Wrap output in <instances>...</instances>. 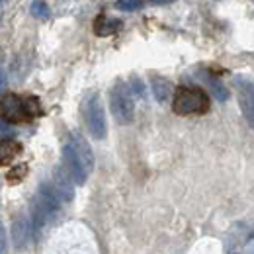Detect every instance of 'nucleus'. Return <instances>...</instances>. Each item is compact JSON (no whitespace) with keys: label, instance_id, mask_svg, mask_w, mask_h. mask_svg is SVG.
<instances>
[{"label":"nucleus","instance_id":"obj_1","mask_svg":"<svg viewBox=\"0 0 254 254\" xmlns=\"http://www.w3.org/2000/svg\"><path fill=\"white\" fill-rule=\"evenodd\" d=\"M0 116L4 124H22L32 122L33 118L41 116V104L35 96L6 94L0 100Z\"/></svg>","mask_w":254,"mask_h":254},{"label":"nucleus","instance_id":"obj_2","mask_svg":"<svg viewBox=\"0 0 254 254\" xmlns=\"http://www.w3.org/2000/svg\"><path fill=\"white\" fill-rule=\"evenodd\" d=\"M211 100L199 86H180L172 98V110L178 116H201L207 114Z\"/></svg>","mask_w":254,"mask_h":254},{"label":"nucleus","instance_id":"obj_3","mask_svg":"<svg viewBox=\"0 0 254 254\" xmlns=\"http://www.w3.org/2000/svg\"><path fill=\"white\" fill-rule=\"evenodd\" d=\"M110 110L120 126H129L135 120V102L126 82H116L110 90Z\"/></svg>","mask_w":254,"mask_h":254},{"label":"nucleus","instance_id":"obj_4","mask_svg":"<svg viewBox=\"0 0 254 254\" xmlns=\"http://www.w3.org/2000/svg\"><path fill=\"white\" fill-rule=\"evenodd\" d=\"M84 122L90 131V135L102 141L108 135V124H106V112H104V104L100 94H90L84 102Z\"/></svg>","mask_w":254,"mask_h":254},{"label":"nucleus","instance_id":"obj_5","mask_svg":"<svg viewBox=\"0 0 254 254\" xmlns=\"http://www.w3.org/2000/svg\"><path fill=\"white\" fill-rule=\"evenodd\" d=\"M63 168L66 170V174L70 176L72 184H76V186H82L86 182V178H88V172L84 170L82 162L76 157V153L70 147V143H66L63 147Z\"/></svg>","mask_w":254,"mask_h":254},{"label":"nucleus","instance_id":"obj_6","mask_svg":"<svg viewBox=\"0 0 254 254\" xmlns=\"http://www.w3.org/2000/svg\"><path fill=\"white\" fill-rule=\"evenodd\" d=\"M237 92H239V106L243 110L245 120L249 122V126L254 129V84L249 80L237 78Z\"/></svg>","mask_w":254,"mask_h":254},{"label":"nucleus","instance_id":"obj_7","mask_svg":"<svg viewBox=\"0 0 254 254\" xmlns=\"http://www.w3.org/2000/svg\"><path fill=\"white\" fill-rule=\"evenodd\" d=\"M68 143H70V147L74 149L76 157L80 159L84 170L90 174V172L94 170V153H92V147L88 145V141H86L78 131H72V133L68 135Z\"/></svg>","mask_w":254,"mask_h":254},{"label":"nucleus","instance_id":"obj_8","mask_svg":"<svg viewBox=\"0 0 254 254\" xmlns=\"http://www.w3.org/2000/svg\"><path fill=\"white\" fill-rule=\"evenodd\" d=\"M51 186H53V190L57 193V197L61 199V203H68V201H72V197H74V186H72V180H70V176L66 174V170H64L63 166H57L55 170H53V182H51Z\"/></svg>","mask_w":254,"mask_h":254},{"label":"nucleus","instance_id":"obj_9","mask_svg":"<svg viewBox=\"0 0 254 254\" xmlns=\"http://www.w3.org/2000/svg\"><path fill=\"white\" fill-rule=\"evenodd\" d=\"M10 233H12V243L18 251L26 249L30 245V239H32V225L26 217H16L12 221L10 227Z\"/></svg>","mask_w":254,"mask_h":254},{"label":"nucleus","instance_id":"obj_10","mask_svg":"<svg viewBox=\"0 0 254 254\" xmlns=\"http://www.w3.org/2000/svg\"><path fill=\"white\" fill-rule=\"evenodd\" d=\"M22 153V145L14 139H0V166L12 164L14 159Z\"/></svg>","mask_w":254,"mask_h":254},{"label":"nucleus","instance_id":"obj_11","mask_svg":"<svg viewBox=\"0 0 254 254\" xmlns=\"http://www.w3.org/2000/svg\"><path fill=\"white\" fill-rule=\"evenodd\" d=\"M122 22L116 20V18H108V16H98L94 22V33L100 37H106V35H112L120 30Z\"/></svg>","mask_w":254,"mask_h":254},{"label":"nucleus","instance_id":"obj_12","mask_svg":"<svg viewBox=\"0 0 254 254\" xmlns=\"http://www.w3.org/2000/svg\"><path fill=\"white\" fill-rule=\"evenodd\" d=\"M151 86H153V94H155V100L164 104L168 98H170V92H172V86L166 78L162 76H153L151 78Z\"/></svg>","mask_w":254,"mask_h":254},{"label":"nucleus","instance_id":"obj_13","mask_svg":"<svg viewBox=\"0 0 254 254\" xmlns=\"http://www.w3.org/2000/svg\"><path fill=\"white\" fill-rule=\"evenodd\" d=\"M205 82H207V86L211 88L213 96H215L219 102H227V100H229V90L225 88V84H223L221 80H217V78L211 76V74H205Z\"/></svg>","mask_w":254,"mask_h":254},{"label":"nucleus","instance_id":"obj_14","mask_svg":"<svg viewBox=\"0 0 254 254\" xmlns=\"http://www.w3.org/2000/svg\"><path fill=\"white\" fill-rule=\"evenodd\" d=\"M32 14H33V18H37V20H49V18H51L49 6H47L45 2H39V0H35L32 4Z\"/></svg>","mask_w":254,"mask_h":254},{"label":"nucleus","instance_id":"obj_15","mask_svg":"<svg viewBox=\"0 0 254 254\" xmlns=\"http://www.w3.org/2000/svg\"><path fill=\"white\" fill-rule=\"evenodd\" d=\"M131 94L139 96V98H145V84H143V80L137 76V74H133L131 76Z\"/></svg>","mask_w":254,"mask_h":254},{"label":"nucleus","instance_id":"obj_16","mask_svg":"<svg viewBox=\"0 0 254 254\" xmlns=\"http://www.w3.org/2000/svg\"><path fill=\"white\" fill-rule=\"evenodd\" d=\"M116 6H118L120 10L133 12V10H139V8H141V0H118Z\"/></svg>","mask_w":254,"mask_h":254},{"label":"nucleus","instance_id":"obj_17","mask_svg":"<svg viewBox=\"0 0 254 254\" xmlns=\"http://www.w3.org/2000/svg\"><path fill=\"white\" fill-rule=\"evenodd\" d=\"M26 170H28V168H26V164H18L16 168H12V170L8 172V176H6V178H8L10 182H18V180L26 174Z\"/></svg>","mask_w":254,"mask_h":254},{"label":"nucleus","instance_id":"obj_18","mask_svg":"<svg viewBox=\"0 0 254 254\" xmlns=\"http://www.w3.org/2000/svg\"><path fill=\"white\" fill-rule=\"evenodd\" d=\"M8 253V239H6V229L4 223L0 221V254Z\"/></svg>","mask_w":254,"mask_h":254},{"label":"nucleus","instance_id":"obj_19","mask_svg":"<svg viewBox=\"0 0 254 254\" xmlns=\"http://www.w3.org/2000/svg\"><path fill=\"white\" fill-rule=\"evenodd\" d=\"M153 4H172V2H176V0H151Z\"/></svg>","mask_w":254,"mask_h":254},{"label":"nucleus","instance_id":"obj_20","mask_svg":"<svg viewBox=\"0 0 254 254\" xmlns=\"http://www.w3.org/2000/svg\"><path fill=\"white\" fill-rule=\"evenodd\" d=\"M4 88V72H2V68H0V90Z\"/></svg>","mask_w":254,"mask_h":254},{"label":"nucleus","instance_id":"obj_21","mask_svg":"<svg viewBox=\"0 0 254 254\" xmlns=\"http://www.w3.org/2000/svg\"><path fill=\"white\" fill-rule=\"evenodd\" d=\"M0 2H2V0H0Z\"/></svg>","mask_w":254,"mask_h":254}]
</instances>
